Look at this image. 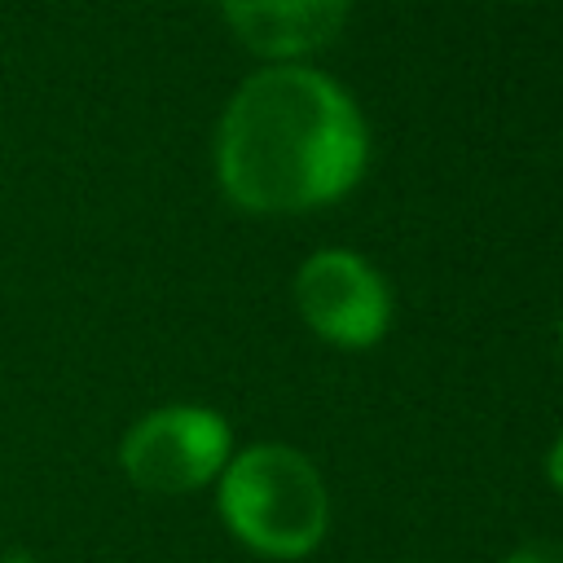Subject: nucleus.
Listing matches in <instances>:
<instances>
[{"mask_svg":"<svg viewBox=\"0 0 563 563\" xmlns=\"http://www.w3.org/2000/svg\"><path fill=\"white\" fill-rule=\"evenodd\" d=\"M295 303L303 321L339 347H369L391 321L387 282L352 251L308 255L295 273Z\"/></svg>","mask_w":563,"mask_h":563,"instance_id":"4","label":"nucleus"},{"mask_svg":"<svg viewBox=\"0 0 563 563\" xmlns=\"http://www.w3.org/2000/svg\"><path fill=\"white\" fill-rule=\"evenodd\" d=\"M365 158L369 132L356 101L299 62L255 70L224 106L216 136L224 194L260 216L334 202L361 180Z\"/></svg>","mask_w":563,"mask_h":563,"instance_id":"1","label":"nucleus"},{"mask_svg":"<svg viewBox=\"0 0 563 563\" xmlns=\"http://www.w3.org/2000/svg\"><path fill=\"white\" fill-rule=\"evenodd\" d=\"M559 339H563V321H559Z\"/></svg>","mask_w":563,"mask_h":563,"instance_id":"9","label":"nucleus"},{"mask_svg":"<svg viewBox=\"0 0 563 563\" xmlns=\"http://www.w3.org/2000/svg\"><path fill=\"white\" fill-rule=\"evenodd\" d=\"M238 40L264 57H303L347 18V0H220Z\"/></svg>","mask_w":563,"mask_h":563,"instance_id":"5","label":"nucleus"},{"mask_svg":"<svg viewBox=\"0 0 563 563\" xmlns=\"http://www.w3.org/2000/svg\"><path fill=\"white\" fill-rule=\"evenodd\" d=\"M229 422L207 405H163L136 418L119 440L123 475L145 493H194L229 466Z\"/></svg>","mask_w":563,"mask_h":563,"instance_id":"3","label":"nucleus"},{"mask_svg":"<svg viewBox=\"0 0 563 563\" xmlns=\"http://www.w3.org/2000/svg\"><path fill=\"white\" fill-rule=\"evenodd\" d=\"M501 563H563V541H523Z\"/></svg>","mask_w":563,"mask_h":563,"instance_id":"6","label":"nucleus"},{"mask_svg":"<svg viewBox=\"0 0 563 563\" xmlns=\"http://www.w3.org/2000/svg\"><path fill=\"white\" fill-rule=\"evenodd\" d=\"M216 506L224 528L264 559H303L330 528V497L317 466L290 444H251L220 471Z\"/></svg>","mask_w":563,"mask_h":563,"instance_id":"2","label":"nucleus"},{"mask_svg":"<svg viewBox=\"0 0 563 563\" xmlns=\"http://www.w3.org/2000/svg\"><path fill=\"white\" fill-rule=\"evenodd\" d=\"M545 475H550V484L563 493V435L550 444V453H545Z\"/></svg>","mask_w":563,"mask_h":563,"instance_id":"7","label":"nucleus"},{"mask_svg":"<svg viewBox=\"0 0 563 563\" xmlns=\"http://www.w3.org/2000/svg\"><path fill=\"white\" fill-rule=\"evenodd\" d=\"M0 563H40V559H35L31 550H22V545H13V550H4V554H0Z\"/></svg>","mask_w":563,"mask_h":563,"instance_id":"8","label":"nucleus"}]
</instances>
